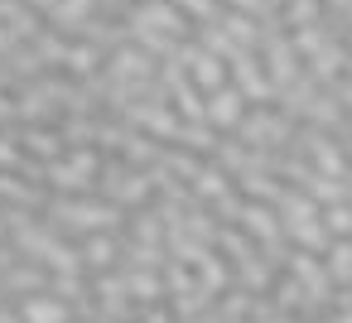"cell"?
Wrapping results in <instances>:
<instances>
[{"label":"cell","mask_w":352,"mask_h":323,"mask_svg":"<svg viewBox=\"0 0 352 323\" xmlns=\"http://www.w3.org/2000/svg\"><path fill=\"white\" fill-rule=\"evenodd\" d=\"M121 208H111L107 198H87V193H58L54 198V227L87 236V232H116L121 227Z\"/></svg>","instance_id":"6da1fadb"},{"label":"cell","mask_w":352,"mask_h":323,"mask_svg":"<svg viewBox=\"0 0 352 323\" xmlns=\"http://www.w3.org/2000/svg\"><path fill=\"white\" fill-rule=\"evenodd\" d=\"M97 169H102V155L78 145L68 159H49L39 179H49L58 193H87V188H97Z\"/></svg>","instance_id":"7a4b0ae2"},{"label":"cell","mask_w":352,"mask_h":323,"mask_svg":"<svg viewBox=\"0 0 352 323\" xmlns=\"http://www.w3.org/2000/svg\"><path fill=\"white\" fill-rule=\"evenodd\" d=\"M121 236H111V232H87L82 236V246H78V260H82V270L87 275H102V270H116L121 265Z\"/></svg>","instance_id":"3957f363"},{"label":"cell","mask_w":352,"mask_h":323,"mask_svg":"<svg viewBox=\"0 0 352 323\" xmlns=\"http://www.w3.org/2000/svg\"><path fill=\"white\" fill-rule=\"evenodd\" d=\"M261 39H265V54H270V58H265V68H270V87H280V92H285L289 82H299V63H294V44H289V39H280L275 30H265Z\"/></svg>","instance_id":"277c9868"},{"label":"cell","mask_w":352,"mask_h":323,"mask_svg":"<svg viewBox=\"0 0 352 323\" xmlns=\"http://www.w3.org/2000/svg\"><path fill=\"white\" fill-rule=\"evenodd\" d=\"M246 116V102H241V92H232V87H217V92H208L203 97V126H212V131H227V126H236Z\"/></svg>","instance_id":"5b68a950"},{"label":"cell","mask_w":352,"mask_h":323,"mask_svg":"<svg viewBox=\"0 0 352 323\" xmlns=\"http://www.w3.org/2000/svg\"><path fill=\"white\" fill-rule=\"evenodd\" d=\"M232 78H236V92H241V97H251L256 107H265V102H270V92H275V87H270V78L256 68V58H251V54H236V58H232Z\"/></svg>","instance_id":"8992f818"},{"label":"cell","mask_w":352,"mask_h":323,"mask_svg":"<svg viewBox=\"0 0 352 323\" xmlns=\"http://www.w3.org/2000/svg\"><path fill=\"white\" fill-rule=\"evenodd\" d=\"M78 313L63 304V299H54L49 289L44 294H25V304H20V323H73Z\"/></svg>","instance_id":"52a82bcc"},{"label":"cell","mask_w":352,"mask_h":323,"mask_svg":"<svg viewBox=\"0 0 352 323\" xmlns=\"http://www.w3.org/2000/svg\"><path fill=\"white\" fill-rule=\"evenodd\" d=\"M97 10V0H54V25H58V34H68V30H82V20Z\"/></svg>","instance_id":"ba28073f"},{"label":"cell","mask_w":352,"mask_h":323,"mask_svg":"<svg viewBox=\"0 0 352 323\" xmlns=\"http://www.w3.org/2000/svg\"><path fill=\"white\" fill-rule=\"evenodd\" d=\"M97 63H102V49L97 44H68V54H63V68L73 73V78H92L97 73Z\"/></svg>","instance_id":"9c48e42d"},{"label":"cell","mask_w":352,"mask_h":323,"mask_svg":"<svg viewBox=\"0 0 352 323\" xmlns=\"http://www.w3.org/2000/svg\"><path fill=\"white\" fill-rule=\"evenodd\" d=\"M193 193H198L203 203H217V198H227L232 188H227V174H222V169H198V174H193Z\"/></svg>","instance_id":"30bf717a"},{"label":"cell","mask_w":352,"mask_h":323,"mask_svg":"<svg viewBox=\"0 0 352 323\" xmlns=\"http://www.w3.org/2000/svg\"><path fill=\"white\" fill-rule=\"evenodd\" d=\"M318 222H323V232H328V236L347 241V236H352V203H333V208H323V212H318Z\"/></svg>","instance_id":"8fae6325"},{"label":"cell","mask_w":352,"mask_h":323,"mask_svg":"<svg viewBox=\"0 0 352 323\" xmlns=\"http://www.w3.org/2000/svg\"><path fill=\"white\" fill-rule=\"evenodd\" d=\"M318 10H323L318 0H285V15H280V20H285L289 30H304V25L318 20Z\"/></svg>","instance_id":"7c38bea8"},{"label":"cell","mask_w":352,"mask_h":323,"mask_svg":"<svg viewBox=\"0 0 352 323\" xmlns=\"http://www.w3.org/2000/svg\"><path fill=\"white\" fill-rule=\"evenodd\" d=\"M25 150H34V155H44V159H58L63 140H58L54 131H30V135H25Z\"/></svg>","instance_id":"4fadbf2b"},{"label":"cell","mask_w":352,"mask_h":323,"mask_svg":"<svg viewBox=\"0 0 352 323\" xmlns=\"http://www.w3.org/2000/svg\"><path fill=\"white\" fill-rule=\"evenodd\" d=\"M174 10H179L184 20H188V15H198V20L208 25V20H217V0H174Z\"/></svg>","instance_id":"5bb4252c"},{"label":"cell","mask_w":352,"mask_h":323,"mask_svg":"<svg viewBox=\"0 0 352 323\" xmlns=\"http://www.w3.org/2000/svg\"><path fill=\"white\" fill-rule=\"evenodd\" d=\"M227 5H241V10H256V15H270L265 0H227Z\"/></svg>","instance_id":"9a60e30c"},{"label":"cell","mask_w":352,"mask_h":323,"mask_svg":"<svg viewBox=\"0 0 352 323\" xmlns=\"http://www.w3.org/2000/svg\"><path fill=\"white\" fill-rule=\"evenodd\" d=\"M34 5H54V0H34Z\"/></svg>","instance_id":"2e32d148"}]
</instances>
